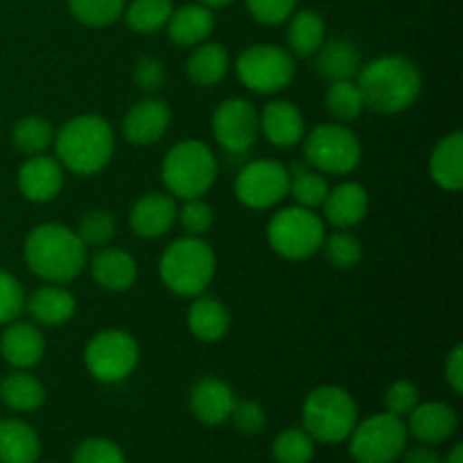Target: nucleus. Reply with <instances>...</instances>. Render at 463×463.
<instances>
[{"instance_id": "obj_5", "label": "nucleus", "mask_w": 463, "mask_h": 463, "mask_svg": "<svg viewBox=\"0 0 463 463\" xmlns=\"http://www.w3.org/2000/svg\"><path fill=\"white\" fill-rule=\"evenodd\" d=\"M163 184L179 199H199L217 179V158L202 140H181L163 158Z\"/></svg>"}, {"instance_id": "obj_41", "label": "nucleus", "mask_w": 463, "mask_h": 463, "mask_svg": "<svg viewBox=\"0 0 463 463\" xmlns=\"http://www.w3.org/2000/svg\"><path fill=\"white\" fill-rule=\"evenodd\" d=\"M72 463H125V452L109 439H89L77 446Z\"/></svg>"}, {"instance_id": "obj_22", "label": "nucleus", "mask_w": 463, "mask_h": 463, "mask_svg": "<svg viewBox=\"0 0 463 463\" xmlns=\"http://www.w3.org/2000/svg\"><path fill=\"white\" fill-rule=\"evenodd\" d=\"M165 27L167 34L176 45L193 48V45L203 43L211 36L213 27H215V16H213L211 7L202 3L184 5V7L172 12Z\"/></svg>"}, {"instance_id": "obj_18", "label": "nucleus", "mask_w": 463, "mask_h": 463, "mask_svg": "<svg viewBox=\"0 0 463 463\" xmlns=\"http://www.w3.org/2000/svg\"><path fill=\"white\" fill-rule=\"evenodd\" d=\"M0 353H3L5 362L12 364L14 369H32L43 357L45 339L34 324L12 321V324H7L3 339H0Z\"/></svg>"}, {"instance_id": "obj_46", "label": "nucleus", "mask_w": 463, "mask_h": 463, "mask_svg": "<svg viewBox=\"0 0 463 463\" xmlns=\"http://www.w3.org/2000/svg\"><path fill=\"white\" fill-rule=\"evenodd\" d=\"M134 80L143 90H158L165 84V68L161 59L140 57L134 66Z\"/></svg>"}, {"instance_id": "obj_40", "label": "nucleus", "mask_w": 463, "mask_h": 463, "mask_svg": "<svg viewBox=\"0 0 463 463\" xmlns=\"http://www.w3.org/2000/svg\"><path fill=\"white\" fill-rule=\"evenodd\" d=\"M25 310V292L23 285L12 274L0 269V326H7L18 319Z\"/></svg>"}, {"instance_id": "obj_33", "label": "nucleus", "mask_w": 463, "mask_h": 463, "mask_svg": "<svg viewBox=\"0 0 463 463\" xmlns=\"http://www.w3.org/2000/svg\"><path fill=\"white\" fill-rule=\"evenodd\" d=\"M172 12H175L172 0H134L122 14L131 30L140 34H152L167 25Z\"/></svg>"}, {"instance_id": "obj_20", "label": "nucleus", "mask_w": 463, "mask_h": 463, "mask_svg": "<svg viewBox=\"0 0 463 463\" xmlns=\"http://www.w3.org/2000/svg\"><path fill=\"white\" fill-rule=\"evenodd\" d=\"M233 405V389L217 378L199 380L190 393V410L206 425H222L229 420Z\"/></svg>"}, {"instance_id": "obj_38", "label": "nucleus", "mask_w": 463, "mask_h": 463, "mask_svg": "<svg viewBox=\"0 0 463 463\" xmlns=\"http://www.w3.org/2000/svg\"><path fill=\"white\" fill-rule=\"evenodd\" d=\"M321 249L326 251V258L330 265L339 269H351L362 260V244L355 235L351 233H333L324 238Z\"/></svg>"}, {"instance_id": "obj_31", "label": "nucleus", "mask_w": 463, "mask_h": 463, "mask_svg": "<svg viewBox=\"0 0 463 463\" xmlns=\"http://www.w3.org/2000/svg\"><path fill=\"white\" fill-rule=\"evenodd\" d=\"M289 18H292L288 30L289 50L297 57H312V54H317V50L324 45L326 39L324 18L317 12H310V9L292 14Z\"/></svg>"}, {"instance_id": "obj_11", "label": "nucleus", "mask_w": 463, "mask_h": 463, "mask_svg": "<svg viewBox=\"0 0 463 463\" xmlns=\"http://www.w3.org/2000/svg\"><path fill=\"white\" fill-rule=\"evenodd\" d=\"M84 362L99 383H120L138 364V344L125 330H104L89 342Z\"/></svg>"}, {"instance_id": "obj_44", "label": "nucleus", "mask_w": 463, "mask_h": 463, "mask_svg": "<svg viewBox=\"0 0 463 463\" xmlns=\"http://www.w3.org/2000/svg\"><path fill=\"white\" fill-rule=\"evenodd\" d=\"M247 5L251 16L265 25H279L288 21L297 9V0H247Z\"/></svg>"}, {"instance_id": "obj_35", "label": "nucleus", "mask_w": 463, "mask_h": 463, "mask_svg": "<svg viewBox=\"0 0 463 463\" xmlns=\"http://www.w3.org/2000/svg\"><path fill=\"white\" fill-rule=\"evenodd\" d=\"M326 109H328V113L335 120L351 122L355 118H360V113L366 107L355 81L342 80L330 84L328 93H326Z\"/></svg>"}, {"instance_id": "obj_45", "label": "nucleus", "mask_w": 463, "mask_h": 463, "mask_svg": "<svg viewBox=\"0 0 463 463\" xmlns=\"http://www.w3.org/2000/svg\"><path fill=\"white\" fill-rule=\"evenodd\" d=\"M231 420L238 428V432L247 434V437H253V434L260 432L267 423V416L262 411V407L253 401H235L233 410H231Z\"/></svg>"}, {"instance_id": "obj_23", "label": "nucleus", "mask_w": 463, "mask_h": 463, "mask_svg": "<svg viewBox=\"0 0 463 463\" xmlns=\"http://www.w3.org/2000/svg\"><path fill=\"white\" fill-rule=\"evenodd\" d=\"M25 307L36 324L54 328V326H61L72 319L77 301L68 289L57 288V285H45V288L34 289L30 298H25Z\"/></svg>"}, {"instance_id": "obj_10", "label": "nucleus", "mask_w": 463, "mask_h": 463, "mask_svg": "<svg viewBox=\"0 0 463 463\" xmlns=\"http://www.w3.org/2000/svg\"><path fill=\"white\" fill-rule=\"evenodd\" d=\"M351 455L357 463H393L407 448V425L398 416H371L351 432Z\"/></svg>"}, {"instance_id": "obj_14", "label": "nucleus", "mask_w": 463, "mask_h": 463, "mask_svg": "<svg viewBox=\"0 0 463 463\" xmlns=\"http://www.w3.org/2000/svg\"><path fill=\"white\" fill-rule=\"evenodd\" d=\"M63 165L52 156L36 154L30 156L18 170V190L34 203H48L61 193Z\"/></svg>"}, {"instance_id": "obj_32", "label": "nucleus", "mask_w": 463, "mask_h": 463, "mask_svg": "<svg viewBox=\"0 0 463 463\" xmlns=\"http://www.w3.org/2000/svg\"><path fill=\"white\" fill-rule=\"evenodd\" d=\"M328 181L317 172L315 167L306 165H294L289 172V194L294 197L297 206L303 208H317L326 202L328 197Z\"/></svg>"}, {"instance_id": "obj_16", "label": "nucleus", "mask_w": 463, "mask_h": 463, "mask_svg": "<svg viewBox=\"0 0 463 463\" xmlns=\"http://www.w3.org/2000/svg\"><path fill=\"white\" fill-rule=\"evenodd\" d=\"M176 213H179V208L170 194L149 193L131 206V231L140 238H161L175 226Z\"/></svg>"}, {"instance_id": "obj_25", "label": "nucleus", "mask_w": 463, "mask_h": 463, "mask_svg": "<svg viewBox=\"0 0 463 463\" xmlns=\"http://www.w3.org/2000/svg\"><path fill=\"white\" fill-rule=\"evenodd\" d=\"M430 172L439 188L457 193L463 185V134L455 131L441 138L430 158Z\"/></svg>"}, {"instance_id": "obj_1", "label": "nucleus", "mask_w": 463, "mask_h": 463, "mask_svg": "<svg viewBox=\"0 0 463 463\" xmlns=\"http://www.w3.org/2000/svg\"><path fill=\"white\" fill-rule=\"evenodd\" d=\"M355 84L366 109L378 113H401L419 99L423 80L414 61L389 54L362 66Z\"/></svg>"}, {"instance_id": "obj_49", "label": "nucleus", "mask_w": 463, "mask_h": 463, "mask_svg": "<svg viewBox=\"0 0 463 463\" xmlns=\"http://www.w3.org/2000/svg\"><path fill=\"white\" fill-rule=\"evenodd\" d=\"M443 463H463V446L452 448V452L448 455V459Z\"/></svg>"}, {"instance_id": "obj_42", "label": "nucleus", "mask_w": 463, "mask_h": 463, "mask_svg": "<svg viewBox=\"0 0 463 463\" xmlns=\"http://www.w3.org/2000/svg\"><path fill=\"white\" fill-rule=\"evenodd\" d=\"M176 217L181 220L184 229L188 231L190 235H197V238L199 235L206 233V231L213 226V220H215V215H213V208L208 206L206 202H202V197L185 199L184 208L176 213Z\"/></svg>"}, {"instance_id": "obj_27", "label": "nucleus", "mask_w": 463, "mask_h": 463, "mask_svg": "<svg viewBox=\"0 0 463 463\" xmlns=\"http://www.w3.org/2000/svg\"><path fill=\"white\" fill-rule=\"evenodd\" d=\"M317 68L330 81L353 80L362 68L360 50L346 39H333L317 50Z\"/></svg>"}, {"instance_id": "obj_7", "label": "nucleus", "mask_w": 463, "mask_h": 463, "mask_svg": "<svg viewBox=\"0 0 463 463\" xmlns=\"http://www.w3.org/2000/svg\"><path fill=\"white\" fill-rule=\"evenodd\" d=\"M326 238L324 222L312 208L289 206L276 213L267 226V240L279 256L306 260L315 256Z\"/></svg>"}, {"instance_id": "obj_24", "label": "nucleus", "mask_w": 463, "mask_h": 463, "mask_svg": "<svg viewBox=\"0 0 463 463\" xmlns=\"http://www.w3.org/2000/svg\"><path fill=\"white\" fill-rule=\"evenodd\" d=\"M90 274L109 292H125L134 285L138 267L131 253L122 249H102L90 260Z\"/></svg>"}, {"instance_id": "obj_15", "label": "nucleus", "mask_w": 463, "mask_h": 463, "mask_svg": "<svg viewBox=\"0 0 463 463\" xmlns=\"http://www.w3.org/2000/svg\"><path fill=\"white\" fill-rule=\"evenodd\" d=\"M167 125H170V109H167V104L163 99L147 98L143 102L134 104L127 111L122 131H125V138L131 145L147 147V145H154L156 140L163 138Z\"/></svg>"}, {"instance_id": "obj_13", "label": "nucleus", "mask_w": 463, "mask_h": 463, "mask_svg": "<svg viewBox=\"0 0 463 463\" xmlns=\"http://www.w3.org/2000/svg\"><path fill=\"white\" fill-rule=\"evenodd\" d=\"M213 134L229 154H247L260 134V120L251 102L229 98L213 113Z\"/></svg>"}, {"instance_id": "obj_3", "label": "nucleus", "mask_w": 463, "mask_h": 463, "mask_svg": "<svg viewBox=\"0 0 463 463\" xmlns=\"http://www.w3.org/2000/svg\"><path fill=\"white\" fill-rule=\"evenodd\" d=\"M57 161L72 175L90 176L109 165L116 149L113 129L102 116H77L54 136Z\"/></svg>"}, {"instance_id": "obj_8", "label": "nucleus", "mask_w": 463, "mask_h": 463, "mask_svg": "<svg viewBox=\"0 0 463 463\" xmlns=\"http://www.w3.org/2000/svg\"><path fill=\"white\" fill-rule=\"evenodd\" d=\"M307 165L326 175H348L362 161V145L355 131L333 122L319 125L303 140Z\"/></svg>"}, {"instance_id": "obj_19", "label": "nucleus", "mask_w": 463, "mask_h": 463, "mask_svg": "<svg viewBox=\"0 0 463 463\" xmlns=\"http://www.w3.org/2000/svg\"><path fill=\"white\" fill-rule=\"evenodd\" d=\"M321 206H324L326 220L335 229H351L364 220L366 211H369V193L364 190V185L346 181L335 190H328V197Z\"/></svg>"}, {"instance_id": "obj_48", "label": "nucleus", "mask_w": 463, "mask_h": 463, "mask_svg": "<svg viewBox=\"0 0 463 463\" xmlns=\"http://www.w3.org/2000/svg\"><path fill=\"white\" fill-rule=\"evenodd\" d=\"M402 463H443L441 455L434 452L432 448H411V450L402 452Z\"/></svg>"}, {"instance_id": "obj_39", "label": "nucleus", "mask_w": 463, "mask_h": 463, "mask_svg": "<svg viewBox=\"0 0 463 463\" xmlns=\"http://www.w3.org/2000/svg\"><path fill=\"white\" fill-rule=\"evenodd\" d=\"M84 247H104L116 233V220L109 211H90L80 220L75 231Z\"/></svg>"}, {"instance_id": "obj_2", "label": "nucleus", "mask_w": 463, "mask_h": 463, "mask_svg": "<svg viewBox=\"0 0 463 463\" xmlns=\"http://www.w3.org/2000/svg\"><path fill=\"white\" fill-rule=\"evenodd\" d=\"M25 262L48 283H71L86 265V247L80 235L63 224H39L25 238Z\"/></svg>"}, {"instance_id": "obj_4", "label": "nucleus", "mask_w": 463, "mask_h": 463, "mask_svg": "<svg viewBox=\"0 0 463 463\" xmlns=\"http://www.w3.org/2000/svg\"><path fill=\"white\" fill-rule=\"evenodd\" d=\"M161 279L179 297H197L215 276V253L211 244L197 235H188L163 251Z\"/></svg>"}, {"instance_id": "obj_47", "label": "nucleus", "mask_w": 463, "mask_h": 463, "mask_svg": "<svg viewBox=\"0 0 463 463\" xmlns=\"http://www.w3.org/2000/svg\"><path fill=\"white\" fill-rule=\"evenodd\" d=\"M446 378L448 383H450L452 392H455L457 396H461L463 393V348L459 344H457V346L452 348L450 355H448Z\"/></svg>"}, {"instance_id": "obj_30", "label": "nucleus", "mask_w": 463, "mask_h": 463, "mask_svg": "<svg viewBox=\"0 0 463 463\" xmlns=\"http://www.w3.org/2000/svg\"><path fill=\"white\" fill-rule=\"evenodd\" d=\"M0 401L14 411H34L45 402V389L34 375L16 371L0 383Z\"/></svg>"}, {"instance_id": "obj_9", "label": "nucleus", "mask_w": 463, "mask_h": 463, "mask_svg": "<svg viewBox=\"0 0 463 463\" xmlns=\"http://www.w3.org/2000/svg\"><path fill=\"white\" fill-rule=\"evenodd\" d=\"M235 71L249 90L271 95L292 84L297 63L288 50L271 43H258L240 54Z\"/></svg>"}, {"instance_id": "obj_29", "label": "nucleus", "mask_w": 463, "mask_h": 463, "mask_svg": "<svg viewBox=\"0 0 463 463\" xmlns=\"http://www.w3.org/2000/svg\"><path fill=\"white\" fill-rule=\"evenodd\" d=\"M188 328L202 342H220L229 330V312L217 298H197L188 307Z\"/></svg>"}, {"instance_id": "obj_26", "label": "nucleus", "mask_w": 463, "mask_h": 463, "mask_svg": "<svg viewBox=\"0 0 463 463\" xmlns=\"http://www.w3.org/2000/svg\"><path fill=\"white\" fill-rule=\"evenodd\" d=\"M41 441L34 430L16 419L0 420V463H36Z\"/></svg>"}, {"instance_id": "obj_12", "label": "nucleus", "mask_w": 463, "mask_h": 463, "mask_svg": "<svg viewBox=\"0 0 463 463\" xmlns=\"http://www.w3.org/2000/svg\"><path fill=\"white\" fill-rule=\"evenodd\" d=\"M235 194L244 206L256 211L276 206L289 194V170L269 158L251 161L235 179Z\"/></svg>"}, {"instance_id": "obj_21", "label": "nucleus", "mask_w": 463, "mask_h": 463, "mask_svg": "<svg viewBox=\"0 0 463 463\" xmlns=\"http://www.w3.org/2000/svg\"><path fill=\"white\" fill-rule=\"evenodd\" d=\"M457 411L446 402L434 401L416 405L410 414V432L428 446L448 441L457 432Z\"/></svg>"}, {"instance_id": "obj_34", "label": "nucleus", "mask_w": 463, "mask_h": 463, "mask_svg": "<svg viewBox=\"0 0 463 463\" xmlns=\"http://www.w3.org/2000/svg\"><path fill=\"white\" fill-rule=\"evenodd\" d=\"M54 131L50 122L41 116H27L14 125L12 143L16 145L18 152L27 154V156H36L43 154L45 149L52 145Z\"/></svg>"}, {"instance_id": "obj_50", "label": "nucleus", "mask_w": 463, "mask_h": 463, "mask_svg": "<svg viewBox=\"0 0 463 463\" xmlns=\"http://www.w3.org/2000/svg\"><path fill=\"white\" fill-rule=\"evenodd\" d=\"M202 5H206V7H224V5L233 3V0H199Z\"/></svg>"}, {"instance_id": "obj_36", "label": "nucleus", "mask_w": 463, "mask_h": 463, "mask_svg": "<svg viewBox=\"0 0 463 463\" xmlns=\"http://www.w3.org/2000/svg\"><path fill=\"white\" fill-rule=\"evenodd\" d=\"M72 16L90 27H107L125 12V0H68Z\"/></svg>"}, {"instance_id": "obj_28", "label": "nucleus", "mask_w": 463, "mask_h": 463, "mask_svg": "<svg viewBox=\"0 0 463 463\" xmlns=\"http://www.w3.org/2000/svg\"><path fill=\"white\" fill-rule=\"evenodd\" d=\"M185 72L197 86H215L229 72V52L222 43H199L188 57Z\"/></svg>"}, {"instance_id": "obj_37", "label": "nucleus", "mask_w": 463, "mask_h": 463, "mask_svg": "<svg viewBox=\"0 0 463 463\" xmlns=\"http://www.w3.org/2000/svg\"><path fill=\"white\" fill-rule=\"evenodd\" d=\"M315 457V439L306 430H285L274 441V459L279 463H307Z\"/></svg>"}, {"instance_id": "obj_6", "label": "nucleus", "mask_w": 463, "mask_h": 463, "mask_svg": "<svg viewBox=\"0 0 463 463\" xmlns=\"http://www.w3.org/2000/svg\"><path fill=\"white\" fill-rule=\"evenodd\" d=\"M306 432L319 443L346 441L357 425V405L351 393L335 384L317 387L303 405Z\"/></svg>"}, {"instance_id": "obj_43", "label": "nucleus", "mask_w": 463, "mask_h": 463, "mask_svg": "<svg viewBox=\"0 0 463 463\" xmlns=\"http://www.w3.org/2000/svg\"><path fill=\"white\" fill-rule=\"evenodd\" d=\"M384 405H387L389 414L398 416H410L414 411V407L419 405V389L410 380H398L392 387L387 389V396H384Z\"/></svg>"}, {"instance_id": "obj_17", "label": "nucleus", "mask_w": 463, "mask_h": 463, "mask_svg": "<svg viewBox=\"0 0 463 463\" xmlns=\"http://www.w3.org/2000/svg\"><path fill=\"white\" fill-rule=\"evenodd\" d=\"M260 120V131L265 138L276 147H294L303 140L306 134V120L297 104L285 102V99H274L262 109L258 116Z\"/></svg>"}]
</instances>
